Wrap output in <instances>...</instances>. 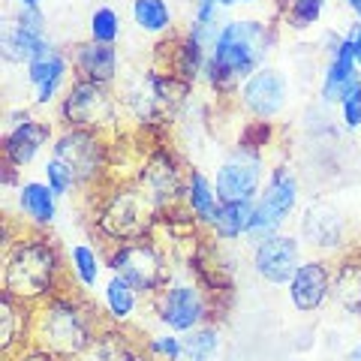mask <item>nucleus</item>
Masks as SVG:
<instances>
[{
	"mask_svg": "<svg viewBox=\"0 0 361 361\" xmlns=\"http://www.w3.org/2000/svg\"><path fill=\"white\" fill-rule=\"evenodd\" d=\"M277 33L265 21L238 18L226 21L214 39L205 63V82L217 94H238V87L265 66L268 51L274 49Z\"/></svg>",
	"mask_w": 361,
	"mask_h": 361,
	"instance_id": "3",
	"label": "nucleus"
},
{
	"mask_svg": "<svg viewBox=\"0 0 361 361\" xmlns=\"http://www.w3.org/2000/svg\"><path fill=\"white\" fill-rule=\"evenodd\" d=\"M361 82V73H358V63L353 58V49H349L346 37L337 39L331 49H329V63H325V73H322V99L329 106H341L343 97Z\"/></svg>",
	"mask_w": 361,
	"mask_h": 361,
	"instance_id": "21",
	"label": "nucleus"
},
{
	"mask_svg": "<svg viewBox=\"0 0 361 361\" xmlns=\"http://www.w3.org/2000/svg\"><path fill=\"white\" fill-rule=\"evenodd\" d=\"M130 13L142 33H151V37L172 33V6L166 0H133Z\"/></svg>",
	"mask_w": 361,
	"mask_h": 361,
	"instance_id": "30",
	"label": "nucleus"
},
{
	"mask_svg": "<svg viewBox=\"0 0 361 361\" xmlns=\"http://www.w3.org/2000/svg\"><path fill=\"white\" fill-rule=\"evenodd\" d=\"M298 196H301V187H298L295 172H292L289 166H283V163L271 169L262 193H259V199H256L253 226H250V232H247V241L259 244V241L271 238V235L283 232L286 220L298 208Z\"/></svg>",
	"mask_w": 361,
	"mask_h": 361,
	"instance_id": "9",
	"label": "nucleus"
},
{
	"mask_svg": "<svg viewBox=\"0 0 361 361\" xmlns=\"http://www.w3.org/2000/svg\"><path fill=\"white\" fill-rule=\"evenodd\" d=\"M90 39L94 42H103V45H115L121 37V16L115 13L111 6H97L90 13Z\"/></svg>",
	"mask_w": 361,
	"mask_h": 361,
	"instance_id": "32",
	"label": "nucleus"
},
{
	"mask_svg": "<svg viewBox=\"0 0 361 361\" xmlns=\"http://www.w3.org/2000/svg\"><path fill=\"white\" fill-rule=\"evenodd\" d=\"M232 4H235V6H238V4H256V0H232Z\"/></svg>",
	"mask_w": 361,
	"mask_h": 361,
	"instance_id": "42",
	"label": "nucleus"
},
{
	"mask_svg": "<svg viewBox=\"0 0 361 361\" xmlns=\"http://www.w3.org/2000/svg\"><path fill=\"white\" fill-rule=\"evenodd\" d=\"M109 274L123 277L142 298H154L172 283V259L154 238L115 244L106 250Z\"/></svg>",
	"mask_w": 361,
	"mask_h": 361,
	"instance_id": "6",
	"label": "nucleus"
},
{
	"mask_svg": "<svg viewBox=\"0 0 361 361\" xmlns=\"http://www.w3.org/2000/svg\"><path fill=\"white\" fill-rule=\"evenodd\" d=\"M139 292H135L127 280L118 274H109V280L103 283V313L109 325H130L135 310H139Z\"/></svg>",
	"mask_w": 361,
	"mask_h": 361,
	"instance_id": "29",
	"label": "nucleus"
},
{
	"mask_svg": "<svg viewBox=\"0 0 361 361\" xmlns=\"http://www.w3.org/2000/svg\"><path fill=\"white\" fill-rule=\"evenodd\" d=\"M49 30H45L42 9H18L13 18H6L0 30V51L9 63H30L42 51H49Z\"/></svg>",
	"mask_w": 361,
	"mask_h": 361,
	"instance_id": "13",
	"label": "nucleus"
},
{
	"mask_svg": "<svg viewBox=\"0 0 361 361\" xmlns=\"http://www.w3.org/2000/svg\"><path fill=\"white\" fill-rule=\"evenodd\" d=\"M262 175H265V151L241 145L217 166L214 175V190L220 202H256L262 193Z\"/></svg>",
	"mask_w": 361,
	"mask_h": 361,
	"instance_id": "12",
	"label": "nucleus"
},
{
	"mask_svg": "<svg viewBox=\"0 0 361 361\" xmlns=\"http://www.w3.org/2000/svg\"><path fill=\"white\" fill-rule=\"evenodd\" d=\"M4 361H63V358L45 353V349H39V346H25V349H18L16 355H9Z\"/></svg>",
	"mask_w": 361,
	"mask_h": 361,
	"instance_id": "37",
	"label": "nucleus"
},
{
	"mask_svg": "<svg viewBox=\"0 0 361 361\" xmlns=\"http://www.w3.org/2000/svg\"><path fill=\"white\" fill-rule=\"evenodd\" d=\"M331 301L349 316H361V256H343L331 271Z\"/></svg>",
	"mask_w": 361,
	"mask_h": 361,
	"instance_id": "26",
	"label": "nucleus"
},
{
	"mask_svg": "<svg viewBox=\"0 0 361 361\" xmlns=\"http://www.w3.org/2000/svg\"><path fill=\"white\" fill-rule=\"evenodd\" d=\"M151 307L157 313V322H160L166 331L187 334L193 329L208 325L214 301H211V292L202 283H193V280H172L160 295L151 298Z\"/></svg>",
	"mask_w": 361,
	"mask_h": 361,
	"instance_id": "10",
	"label": "nucleus"
},
{
	"mask_svg": "<svg viewBox=\"0 0 361 361\" xmlns=\"http://www.w3.org/2000/svg\"><path fill=\"white\" fill-rule=\"evenodd\" d=\"M18 211L33 229L42 232L58 220V196L45 180H21L18 184Z\"/></svg>",
	"mask_w": 361,
	"mask_h": 361,
	"instance_id": "24",
	"label": "nucleus"
},
{
	"mask_svg": "<svg viewBox=\"0 0 361 361\" xmlns=\"http://www.w3.org/2000/svg\"><path fill=\"white\" fill-rule=\"evenodd\" d=\"M341 118L349 130H361V82L349 90L341 103Z\"/></svg>",
	"mask_w": 361,
	"mask_h": 361,
	"instance_id": "36",
	"label": "nucleus"
},
{
	"mask_svg": "<svg viewBox=\"0 0 361 361\" xmlns=\"http://www.w3.org/2000/svg\"><path fill=\"white\" fill-rule=\"evenodd\" d=\"M187 94H190V85L151 66L148 73H142L139 78L123 85L121 106L145 133H160L178 118Z\"/></svg>",
	"mask_w": 361,
	"mask_h": 361,
	"instance_id": "5",
	"label": "nucleus"
},
{
	"mask_svg": "<svg viewBox=\"0 0 361 361\" xmlns=\"http://www.w3.org/2000/svg\"><path fill=\"white\" fill-rule=\"evenodd\" d=\"M346 6H349V13L361 21V0H346Z\"/></svg>",
	"mask_w": 361,
	"mask_h": 361,
	"instance_id": "39",
	"label": "nucleus"
},
{
	"mask_svg": "<svg viewBox=\"0 0 361 361\" xmlns=\"http://www.w3.org/2000/svg\"><path fill=\"white\" fill-rule=\"evenodd\" d=\"M90 196H94L90 223L106 250L115 244L151 238L163 214L135 180H109Z\"/></svg>",
	"mask_w": 361,
	"mask_h": 361,
	"instance_id": "4",
	"label": "nucleus"
},
{
	"mask_svg": "<svg viewBox=\"0 0 361 361\" xmlns=\"http://www.w3.org/2000/svg\"><path fill=\"white\" fill-rule=\"evenodd\" d=\"M253 271L259 280H265L271 286H289V280L295 277L301 259V238L289 232L271 235V238L253 244Z\"/></svg>",
	"mask_w": 361,
	"mask_h": 361,
	"instance_id": "14",
	"label": "nucleus"
},
{
	"mask_svg": "<svg viewBox=\"0 0 361 361\" xmlns=\"http://www.w3.org/2000/svg\"><path fill=\"white\" fill-rule=\"evenodd\" d=\"M45 145H54V127L42 118H30L21 111L18 121H9V130L4 135V163L9 169H27L42 154Z\"/></svg>",
	"mask_w": 361,
	"mask_h": 361,
	"instance_id": "16",
	"label": "nucleus"
},
{
	"mask_svg": "<svg viewBox=\"0 0 361 361\" xmlns=\"http://www.w3.org/2000/svg\"><path fill=\"white\" fill-rule=\"evenodd\" d=\"M211 45L196 37L193 30L178 33L175 39H169L160 45V54H166V63H160L157 70H163L169 75H175L178 82H184L193 87L199 78H205V63H208Z\"/></svg>",
	"mask_w": 361,
	"mask_h": 361,
	"instance_id": "17",
	"label": "nucleus"
},
{
	"mask_svg": "<svg viewBox=\"0 0 361 361\" xmlns=\"http://www.w3.org/2000/svg\"><path fill=\"white\" fill-rule=\"evenodd\" d=\"M331 265L325 256L304 259L295 277L289 280V301L298 313H316L325 301H331Z\"/></svg>",
	"mask_w": 361,
	"mask_h": 361,
	"instance_id": "19",
	"label": "nucleus"
},
{
	"mask_svg": "<svg viewBox=\"0 0 361 361\" xmlns=\"http://www.w3.org/2000/svg\"><path fill=\"white\" fill-rule=\"evenodd\" d=\"M180 205H184V211L202 229H208L211 220L217 217V211H220V196H217V190H214V180L205 172H199V169H190L187 187H184V202H180Z\"/></svg>",
	"mask_w": 361,
	"mask_h": 361,
	"instance_id": "25",
	"label": "nucleus"
},
{
	"mask_svg": "<svg viewBox=\"0 0 361 361\" xmlns=\"http://www.w3.org/2000/svg\"><path fill=\"white\" fill-rule=\"evenodd\" d=\"M238 103L253 121H274L289 103V85L274 66H262L238 87Z\"/></svg>",
	"mask_w": 361,
	"mask_h": 361,
	"instance_id": "15",
	"label": "nucleus"
},
{
	"mask_svg": "<svg viewBox=\"0 0 361 361\" xmlns=\"http://www.w3.org/2000/svg\"><path fill=\"white\" fill-rule=\"evenodd\" d=\"M121 111H123L121 94H115L109 85L82 82V78H75L61 99L63 130H90L103 135H118Z\"/></svg>",
	"mask_w": 361,
	"mask_h": 361,
	"instance_id": "7",
	"label": "nucleus"
},
{
	"mask_svg": "<svg viewBox=\"0 0 361 361\" xmlns=\"http://www.w3.org/2000/svg\"><path fill=\"white\" fill-rule=\"evenodd\" d=\"M346 361H361V341L353 346V349H349V358Z\"/></svg>",
	"mask_w": 361,
	"mask_h": 361,
	"instance_id": "41",
	"label": "nucleus"
},
{
	"mask_svg": "<svg viewBox=\"0 0 361 361\" xmlns=\"http://www.w3.org/2000/svg\"><path fill=\"white\" fill-rule=\"evenodd\" d=\"M16 4H18V9H39L42 0H16Z\"/></svg>",
	"mask_w": 361,
	"mask_h": 361,
	"instance_id": "40",
	"label": "nucleus"
},
{
	"mask_svg": "<svg viewBox=\"0 0 361 361\" xmlns=\"http://www.w3.org/2000/svg\"><path fill=\"white\" fill-rule=\"evenodd\" d=\"M187 175L190 169L180 166L172 145H154L145 154V163L139 169L135 184L151 196V202L160 211H172V208H180V202H184Z\"/></svg>",
	"mask_w": 361,
	"mask_h": 361,
	"instance_id": "11",
	"label": "nucleus"
},
{
	"mask_svg": "<svg viewBox=\"0 0 361 361\" xmlns=\"http://www.w3.org/2000/svg\"><path fill=\"white\" fill-rule=\"evenodd\" d=\"M33 334V307L9 295H0V355L9 358L18 349L30 346Z\"/></svg>",
	"mask_w": 361,
	"mask_h": 361,
	"instance_id": "23",
	"label": "nucleus"
},
{
	"mask_svg": "<svg viewBox=\"0 0 361 361\" xmlns=\"http://www.w3.org/2000/svg\"><path fill=\"white\" fill-rule=\"evenodd\" d=\"M223 346V337L217 325H202L184 334V361H214Z\"/></svg>",
	"mask_w": 361,
	"mask_h": 361,
	"instance_id": "31",
	"label": "nucleus"
},
{
	"mask_svg": "<svg viewBox=\"0 0 361 361\" xmlns=\"http://www.w3.org/2000/svg\"><path fill=\"white\" fill-rule=\"evenodd\" d=\"M106 325V313L87 298V292L63 289L33 307L30 346H39L63 361H78L97 346Z\"/></svg>",
	"mask_w": 361,
	"mask_h": 361,
	"instance_id": "1",
	"label": "nucleus"
},
{
	"mask_svg": "<svg viewBox=\"0 0 361 361\" xmlns=\"http://www.w3.org/2000/svg\"><path fill=\"white\" fill-rule=\"evenodd\" d=\"M253 211H256V202H220L217 217L208 226L211 238L214 241L247 238V232H250V226H253Z\"/></svg>",
	"mask_w": 361,
	"mask_h": 361,
	"instance_id": "28",
	"label": "nucleus"
},
{
	"mask_svg": "<svg viewBox=\"0 0 361 361\" xmlns=\"http://www.w3.org/2000/svg\"><path fill=\"white\" fill-rule=\"evenodd\" d=\"M325 13V0H289L286 6V25L295 30H307Z\"/></svg>",
	"mask_w": 361,
	"mask_h": 361,
	"instance_id": "34",
	"label": "nucleus"
},
{
	"mask_svg": "<svg viewBox=\"0 0 361 361\" xmlns=\"http://www.w3.org/2000/svg\"><path fill=\"white\" fill-rule=\"evenodd\" d=\"M70 66H73L70 54L54 49V45L49 51H42L37 61H30L25 70H27V82L33 87V103L51 106L61 90L66 87V82H70Z\"/></svg>",
	"mask_w": 361,
	"mask_h": 361,
	"instance_id": "20",
	"label": "nucleus"
},
{
	"mask_svg": "<svg viewBox=\"0 0 361 361\" xmlns=\"http://www.w3.org/2000/svg\"><path fill=\"white\" fill-rule=\"evenodd\" d=\"M63 289L73 286L61 247L45 232H27L13 238L4 253V295L37 307Z\"/></svg>",
	"mask_w": 361,
	"mask_h": 361,
	"instance_id": "2",
	"label": "nucleus"
},
{
	"mask_svg": "<svg viewBox=\"0 0 361 361\" xmlns=\"http://www.w3.org/2000/svg\"><path fill=\"white\" fill-rule=\"evenodd\" d=\"M145 349L157 358V361H184V334H175V331H160V334H151L145 341Z\"/></svg>",
	"mask_w": 361,
	"mask_h": 361,
	"instance_id": "33",
	"label": "nucleus"
},
{
	"mask_svg": "<svg viewBox=\"0 0 361 361\" xmlns=\"http://www.w3.org/2000/svg\"><path fill=\"white\" fill-rule=\"evenodd\" d=\"M51 157L61 160L78 180V190L97 193L103 184H109V166H111V135L90 133V130H61L54 135Z\"/></svg>",
	"mask_w": 361,
	"mask_h": 361,
	"instance_id": "8",
	"label": "nucleus"
},
{
	"mask_svg": "<svg viewBox=\"0 0 361 361\" xmlns=\"http://www.w3.org/2000/svg\"><path fill=\"white\" fill-rule=\"evenodd\" d=\"M298 238L307 241L316 253H337L346 238V220L331 202H310L301 214Z\"/></svg>",
	"mask_w": 361,
	"mask_h": 361,
	"instance_id": "18",
	"label": "nucleus"
},
{
	"mask_svg": "<svg viewBox=\"0 0 361 361\" xmlns=\"http://www.w3.org/2000/svg\"><path fill=\"white\" fill-rule=\"evenodd\" d=\"M73 70L75 78L82 82H94V85H115L118 78V45H103V42H78L73 54Z\"/></svg>",
	"mask_w": 361,
	"mask_h": 361,
	"instance_id": "22",
	"label": "nucleus"
},
{
	"mask_svg": "<svg viewBox=\"0 0 361 361\" xmlns=\"http://www.w3.org/2000/svg\"><path fill=\"white\" fill-rule=\"evenodd\" d=\"M66 268H70V280H75V289L94 292L99 286V277H103L106 259L94 244L78 241L66 250Z\"/></svg>",
	"mask_w": 361,
	"mask_h": 361,
	"instance_id": "27",
	"label": "nucleus"
},
{
	"mask_svg": "<svg viewBox=\"0 0 361 361\" xmlns=\"http://www.w3.org/2000/svg\"><path fill=\"white\" fill-rule=\"evenodd\" d=\"M346 42H349V49H353V58L361 70V21H355V25L346 30Z\"/></svg>",
	"mask_w": 361,
	"mask_h": 361,
	"instance_id": "38",
	"label": "nucleus"
},
{
	"mask_svg": "<svg viewBox=\"0 0 361 361\" xmlns=\"http://www.w3.org/2000/svg\"><path fill=\"white\" fill-rule=\"evenodd\" d=\"M42 175H45V184H49L54 190V196L63 199V196H73V190H78V180L75 175L66 169L61 160H54V157H49L42 166Z\"/></svg>",
	"mask_w": 361,
	"mask_h": 361,
	"instance_id": "35",
	"label": "nucleus"
}]
</instances>
